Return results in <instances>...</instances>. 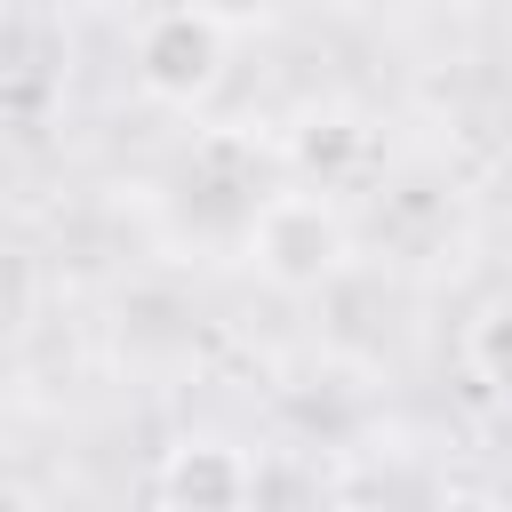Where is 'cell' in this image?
Here are the masks:
<instances>
[{
  "label": "cell",
  "instance_id": "obj_5",
  "mask_svg": "<svg viewBox=\"0 0 512 512\" xmlns=\"http://www.w3.org/2000/svg\"><path fill=\"white\" fill-rule=\"evenodd\" d=\"M464 360H472V376H480L496 400H512V304H488V312L464 328Z\"/></svg>",
  "mask_w": 512,
  "mask_h": 512
},
{
  "label": "cell",
  "instance_id": "obj_4",
  "mask_svg": "<svg viewBox=\"0 0 512 512\" xmlns=\"http://www.w3.org/2000/svg\"><path fill=\"white\" fill-rule=\"evenodd\" d=\"M288 168L304 176V184H320V192H344L352 176H368L376 168V128L360 120V112H344V104H328V112H304L296 128H288Z\"/></svg>",
  "mask_w": 512,
  "mask_h": 512
},
{
  "label": "cell",
  "instance_id": "obj_1",
  "mask_svg": "<svg viewBox=\"0 0 512 512\" xmlns=\"http://www.w3.org/2000/svg\"><path fill=\"white\" fill-rule=\"evenodd\" d=\"M240 256L264 288L280 296H320L352 272V224L336 208V192L320 184H272L248 224H240Z\"/></svg>",
  "mask_w": 512,
  "mask_h": 512
},
{
  "label": "cell",
  "instance_id": "obj_6",
  "mask_svg": "<svg viewBox=\"0 0 512 512\" xmlns=\"http://www.w3.org/2000/svg\"><path fill=\"white\" fill-rule=\"evenodd\" d=\"M432 512H504V496H488V488H448Z\"/></svg>",
  "mask_w": 512,
  "mask_h": 512
},
{
  "label": "cell",
  "instance_id": "obj_7",
  "mask_svg": "<svg viewBox=\"0 0 512 512\" xmlns=\"http://www.w3.org/2000/svg\"><path fill=\"white\" fill-rule=\"evenodd\" d=\"M328 512H400V504H384V496H336Z\"/></svg>",
  "mask_w": 512,
  "mask_h": 512
},
{
  "label": "cell",
  "instance_id": "obj_3",
  "mask_svg": "<svg viewBox=\"0 0 512 512\" xmlns=\"http://www.w3.org/2000/svg\"><path fill=\"white\" fill-rule=\"evenodd\" d=\"M160 512H248L256 504V456L224 432H184L152 472Z\"/></svg>",
  "mask_w": 512,
  "mask_h": 512
},
{
  "label": "cell",
  "instance_id": "obj_2",
  "mask_svg": "<svg viewBox=\"0 0 512 512\" xmlns=\"http://www.w3.org/2000/svg\"><path fill=\"white\" fill-rule=\"evenodd\" d=\"M128 72L152 104L200 112L232 72V16L208 8V0H160L128 40Z\"/></svg>",
  "mask_w": 512,
  "mask_h": 512
}]
</instances>
